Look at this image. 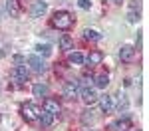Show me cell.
<instances>
[{
  "label": "cell",
  "instance_id": "cell-16",
  "mask_svg": "<svg viewBox=\"0 0 149 131\" xmlns=\"http://www.w3.org/2000/svg\"><path fill=\"white\" fill-rule=\"evenodd\" d=\"M107 83H109V76H107V73H100V76H95V87L105 89Z\"/></svg>",
  "mask_w": 149,
  "mask_h": 131
},
{
  "label": "cell",
  "instance_id": "cell-5",
  "mask_svg": "<svg viewBox=\"0 0 149 131\" xmlns=\"http://www.w3.org/2000/svg\"><path fill=\"white\" fill-rule=\"evenodd\" d=\"M60 109H62V105H60L58 99H54V97H46V99H44V111L56 115V113H60Z\"/></svg>",
  "mask_w": 149,
  "mask_h": 131
},
{
  "label": "cell",
  "instance_id": "cell-3",
  "mask_svg": "<svg viewBox=\"0 0 149 131\" xmlns=\"http://www.w3.org/2000/svg\"><path fill=\"white\" fill-rule=\"evenodd\" d=\"M80 94H81V101L86 105H93L97 101V97H100V95L95 94V89H92V87H81Z\"/></svg>",
  "mask_w": 149,
  "mask_h": 131
},
{
  "label": "cell",
  "instance_id": "cell-27",
  "mask_svg": "<svg viewBox=\"0 0 149 131\" xmlns=\"http://www.w3.org/2000/svg\"><path fill=\"white\" fill-rule=\"evenodd\" d=\"M135 131H137V129H135Z\"/></svg>",
  "mask_w": 149,
  "mask_h": 131
},
{
  "label": "cell",
  "instance_id": "cell-11",
  "mask_svg": "<svg viewBox=\"0 0 149 131\" xmlns=\"http://www.w3.org/2000/svg\"><path fill=\"white\" fill-rule=\"evenodd\" d=\"M46 10H48V4L40 0V2H34V4H32V8H30V14H32L34 18H40V16H44V14H46Z\"/></svg>",
  "mask_w": 149,
  "mask_h": 131
},
{
  "label": "cell",
  "instance_id": "cell-4",
  "mask_svg": "<svg viewBox=\"0 0 149 131\" xmlns=\"http://www.w3.org/2000/svg\"><path fill=\"white\" fill-rule=\"evenodd\" d=\"M28 68L26 66H16L14 70H12V80L14 82H18V83H24V82H28Z\"/></svg>",
  "mask_w": 149,
  "mask_h": 131
},
{
  "label": "cell",
  "instance_id": "cell-17",
  "mask_svg": "<svg viewBox=\"0 0 149 131\" xmlns=\"http://www.w3.org/2000/svg\"><path fill=\"white\" fill-rule=\"evenodd\" d=\"M40 123H42V127H50L52 123H54V115L52 113H48V111H44V113H40Z\"/></svg>",
  "mask_w": 149,
  "mask_h": 131
},
{
  "label": "cell",
  "instance_id": "cell-26",
  "mask_svg": "<svg viewBox=\"0 0 149 131\" xmlns=\"http://www.w3.org/2000/svg\"><path fill=\"white\" fill-rule=\"evenodd\" d=\"M0 16H2V12H0Z\"/></svg>",
  "mask_w": 149,
  "mask_h": 131
},
{
  "label": "cell",
  "instance_id": "cell-20",
  "mask_svg": "<svg viewBox=\"0 0 149 131\" xmlns=\"http://www.w3.org/2000/svg\"><path fill=\"white\" fill-rule=\"evenodd\" d=\"M6 6H8V12H10V16H14V18H16V16L20 14V6H18V0H8V4H6Z\"/></svg>",
  "mask_w": 149,
  "mask_h": 131
},
{
  "label": "cell",
  "instance_id": "cell-22",
  "mask_svg": "<svg viewBox=\"0 0 149 131\" xmlns=\"http://www.w3.org/2000/svg\"><path fill=\"white\" fill-rule=\"evenodd\" d=\"M127 20H129L131 24L139 22V8H131V10H129V14H127Z\"/></svg>",
  "mask_w": 149,
  "mask_h": 131
},
{
  "label": "cell",
  "instance_id": "cell-23",
  "mask_svg": "<svg viewBox=\"0 0 149 131\" xmlns=\"http://www.w3.org/2000/svg\"><path fill=\"white\" fill-rule=\"evenodd\" d=\"M36 50H38L42 56H50V54H52V46H48V44H44V46L40 44V46H36Z\"/></svg>",
  "mask_w": 149,
  "mask_h": 131
},
{
  "label": "cell",
  "instance_id": "cell-24",
  "mask_svg": "<svg viewBox=\"0 0 149 131\" xmlns=\"http://www.w3.org/2000/svg\"><path fill=\"white\" fill-rule=\"evenodd\" d=\"M78 4H80V8H84V10H90V6H92L90 0H78Z\"/></svg>",
  "mask_w": 149,
  "mask_h": 131
},
{
  "label": "cell",
  "instance_id": "cell-12",
  "mask_svg": "<svg viewBox=\"0 0 149 131\" xmlns=\"http://www.w3.org/2000/svg\"><path fill=\"white\" fill-rule=\"evenodd\" d=\"M60 50L68 52V50H74V38H70L68 34L60 36Z\"/></svg>",
  "mask_w": 149,
  "mask_h": 131
},
{
  "label": "cell",
  "instance_id": "cell-6",
  "mask_svg": "<svg viewBox=\"0 0 149 131\" xmlns=\"http://www.w3.org/2000/svg\"><path fill=\"white\" fill-rule=\"evenodd\" d=\"M28 64H30V68H32L36 73H42V71L46 70V64L40 60V56H28Z\"/></svg>",
  "mask_w": 149,
  "mask_h": 131
},
{
  "label": "cell",
  "instance_id": "cell-2",
  "mask_svg": "<svg viewBox=\"0 0 149 131\" xmlns=\"http://www.w3.org/2000/svg\"><path fill=\"white\" fill-rule=\"evenodd\" d=\"M40 113H42V109L34 103H24L22 105V115L26 121H36V119L40 117Z\"/></svg>",
  "mask_w": 149,
  "mask_h": 131
},
{
  "label": "cell",
  "instance_id": "cell-10",
  "mask_svg": "<svg viewBox=\"0 0 149 131\" xmlns=\"http://www.w3.org/2000/svg\"><path fill=\"white\" fill-rule=\"evenodd\" d=\"M97 101H100V107H102L103 113H109L111 109H113V97L111 95H102V97H97Z\"/></svg>",
  "mask_w": 149,
  "mask_h": 131
},
{
  "label": "cell",
  "instance_id": "cell-15",
  "mask_svg": "<svg viewBox=\"0 0 149 131\" xmlns=\"http://www.w3.org/2000/svg\"><path fill=\"white\" fill-rule=\"evenodd\" d=\"M81 123H84V125H92V123H95V115H93L92 109H86V111L81 113Z\"/></svg>",
  "mask_w": 149,
  "mask_h": 131
},
{
  "label": "cell",
  "instance_id": "cell-7",
  "mask_svg": "<svg viewBox=\"0 0 149 131\" xmlns=\"http://www.w3.org/2000/svg\"><path fill=\"white\" fill-rule=\"evenodd\" d=\"M103 60V54L100 52V50H92L90 54H88V58H86V62H88V66L90 68H93V66H100Z\"/></svg>",
  "mask_w": 149,
  "mask_h": 131
},
{
  "label": "cell",
  "instance_id": "cell-25",
  "mask_svg": "<svg viewBox=\"0 0 149 131\" xmlns=\"http://www.w3.org/2000/svg\"><path fill=\"white\" fill-rule=\"evenodd\" d=\"M0 121H2V115H0Z\"/></svg>",
  "mask_w": 149,
  "mask_h": 131
},
{
  "label": "cell",
  "instance_id": "cell-9",
  "mask_svg": "<svg viewBox=\"0 0 149 131\" xmlns=\"http://www.w3.org/2000/svg\"><path fill=\"white\" fill-rule=\"evenodd\" d=\"M133 56H135V48L133 46H129V44L121 46V50H119V60L121 62H131Z\"/></svg>",
  "mask_w": 149,
  "mask_h": 131
},
{
  "label": "cell",
  "instance_id": "cell-19",
  "mask_svg": "<svg viewBox=\"0 0 149 131\" xmlns=\"http://www.w3.org/2000/svg\"><path fill=\"white\" fill-rule=\"evenodd\" d=\"M129 127V119H119V121H115L113 125H111V131H125Z\"/></svg>",
  "mask_w": 149,
  "mask_h": 131
},
{
  "label": "cell",
  "instance_id": "cell-8",
  "mask_svg": "<svg viewBox=\"0 0 149 131\" xmlns=\"http://www.w3.org/2000/svg\"><path fill=\"white\" fill-rule=\"evenodd\" d=\"M78 91H80V82L72 80V82L64 83V95H66V97H74Z\"/></svg>",
  "mask_w": 149,
  "mask_h": 131
},
{
  "label": "cell",
  "instance_id": "cell-18",
  "mask_svg": "<svg viewBox=\"0 0 149 131\" xmlns=\"http://www.w3.org/2000/svg\"><path fill=\"white\" fill-rule=\"evenodd\" d=\"M84 38H86V40H92V42H97V40H102V34L95 32V30L86 28V30H84Z\"/></svg>",
  "mask_w": 149,
  "mask_h": 131
},
{
  "label": "cell",
  "instance_id": "cell-21",
  "mask_svg": "<svg viewBox=\"0 0 149 131\" xmlns=\"http://www.w3.org/2000/svg\"><path fill=\"white\" fill-rule=\"evenodd\" d=\"M127 107H129V101H127L125 95H121V97H119V103H117V111H119V113H125Z\"/></svg>",
  "mask_w": 149,
  "mask_h": 131
},
{
  "label": "cell",
  "instance_id": "cell-13",
  "mask_svg": "<svg viewBox=\"0 0 149 131\" xmlns=\"http://www.w3.org/2000/svg\"><path fill=\"white\" fill-rule=\"evenodd\" d=\"M48 85L46 83H34V87H32V94H34V97H46L48 95Z\"/></svg>",
  "mask_w": 149,
  "mask_h": 131
},
{
  "label": "cell",
  "instance_id": "cell-14",
  "mask_svg": "<svg viewBox=\"0 0 149 131\" xmlns=\"http://www.w3.org/2000/svg\"><path fill=\"white\" fill-rule=\"evenodd\" d=\"M84 62H86V58L81 56L80 52H74V54H70V56H68V64H70V66H81Z\"/></svg>",
  "mask_w": 149,
  "mask_h": 131
},
{
  "label": "cell",
  "instance_id": "cell-1",
  "mask_svg": "<svg viewBox=\"0 0 149 131\" xmlns=\"http://www.w3.org/2000/svg\"><path fill=\"white\" fill-rule=\"evenodd\" d=\"M52 26L58 30H70L74 26V18L68 10H58L52 14Z\"/></svg>",
  "mask_w": 149,
  "mask_h": 131
}]
</instances>
